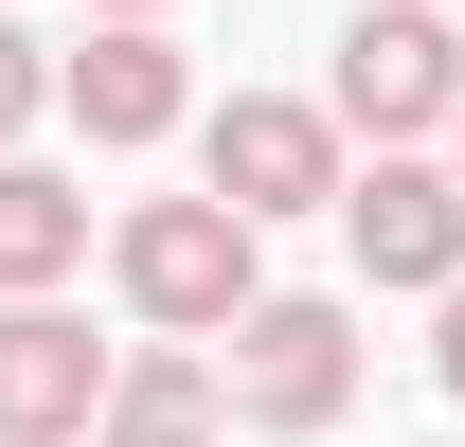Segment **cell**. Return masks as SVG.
Here are the masks:
<instances>
[{"instance_id":"6da1fadb","label":"cell","mask_w":465,"mask_h":447,"mask_svg":"<svg viewBox=\"0 0 465 447\" xmlns=\"http://www.w3.org/2000/svg\"><path fill=\"white\" fill-rule=\"evenodd\" d=\"M215 340H232V358H215V412H232V430H341V393H358V304L251 286Z\"/></svg>"},{"instance_id":"7a4b0ae2","label":"cell","mask_w":465,"mask_h":447,"mask_svg":"<svg viewBox=\"0 0 465 447\" xmlns=\"http://www.w3.org/2000/svg\"><path fill=\"white\" fill-rule=\"evenodd\" d=\"M448 108H465L448 0H358V18H341V90H322V125L394 162V144H448Z\"/></svg>"},{"instance_id":"3957f363","label":"cell","mask_w":465,"mask_h":447,"mask_svg":"<svg viewBox=\"0 0 465 447\" xmlns=\"http://www.w3.org/2000/svg\"><path fill=\"white\" fill-rule=\"evenodd\" d=\"M108 286H125L143 340H215L269 269H251V215H215V197H143V215L108 233Z\"/></svg>"},{"instance_id":"277c9868","label":"cell","mask_w":465,"mask_h":447,"mask_svg":"<svg viewBox=\"0 0 465 447\" xmlns=\"http://www.w3.org/2000/svg\"><path fill=\"white\" fill-rule=\"evenodd\" d=\"M341 125L304 108V90H232V108H197V197H215V215H341Z\"/></svg>"},{"instance_id":"5b68a950","label":"cell","mask_w":465,"mask_h":447,"mask_svg":"<svg viewBox=\"0 0 465 447\" xmlns=\"http://www.w3.org/2000/svg\"><path fill=\"white\" fill-rule=\"evenodd\" d=\"M341 251H358V286H430V304H448V286H465V179L430 162V144L358 162L341 179Z\"/></svg>"},{"instance_id":"8992f818","label":"cell","mask_w":465,"mask_h":447,"mask_svg":"<svg viewBox=\"0 0 465 447\" xmlns=\"http://www.w3.org/2000/svg\"><path fill=\"white\" fill-rule=\"evenodd\" d=\"M108 412V340L72 304H0V447H90Z\"/></svg>"},{"instance_id":"52a82bcc","label":"cell","mask_w":465,"mask_h":447,"mask_svg":"<svg viewBox=\"0 0 465 447\" xmlns=\"http://www.w3.org/2000/svg\"><path fill=\"white\" fill-rule=\"evenodd\" d=\"M54 108L90 144H162V125H197V72L162 18H90V55H54Z\"/></svg>"},{"instance_id":"ba28073f","label":"cell","mask_w":465,"mask_h":447,"mask_svg":"<svg viewBox=\"0 0 465 447\" xmlns=\"http://www.w3.org/2000/svg\"><path fill=\"white\" fill-rule=\"evenodd\" d=\"M215 358H179V340H143V358H108V412H90V447H215Z\"/></svg>"},{"instance_id":"9c48e42d","label":"cell","mask_w":465,"mask_h":447,"mask_svg":"<svg viewBox=\"0 0 465 447\" xmlns=\"http://www.w3.org/2000/svg\"><path fill=\"white\" fill-rule=\"evenodd\" d=\"M54 269H90V179L0 162V304H54Z\"/></svg>"},{"instance_id":"30bf717a","label":"cell","mask_w":465,"mask_h":447,"mask_svg":"<svg viewBox=\"0 0 465 447\" xmlns=\"http://www.w3.org/2000/svg\"><path fill=\"white\" fill-rule=\"evenodd\" d=\"M54 108V55H36V36H18V18H0V162H18V125Z\"/></svg>"},{"instance_id":"8fae6325","label":"cell","mask_w":465,"mask_h":447,"mask_svg":"<svg viewBox=\"0 0 465 447\" xmlns=\"http://www.w3.org/2000/svg\"><path fill=\"white\" fill-rule=\"evenodd\" d=\"M430 376H448V412H465V286H448V340H430Z\"/></svg>"},{"instance_id":"7c38bea8","label":"cell","mask_w":465,"mask_h":447,"mask_svg":"<svg viewBox=\"0 0 465 447\" xmlns=\"http://www.w3.org/2000/svg\"><path fill=\"white\" fill-rule=\"evenodd\" d=\"M90 18H179V0H90Z\"/></svg>"},{"instance_id":"4fadbf2b","label":"cell","mask_w":465,"mask_h":447,"mask_svg":"<svg viewBox=\"0 0 465 447\" xmlns=\"http://www.w3.org/2000/svg\"><path fill=\"white\" fill-rule=\"evenodd\" d=\"M448 179H465V108H448Z\"/></svg>"}]
</instances>
